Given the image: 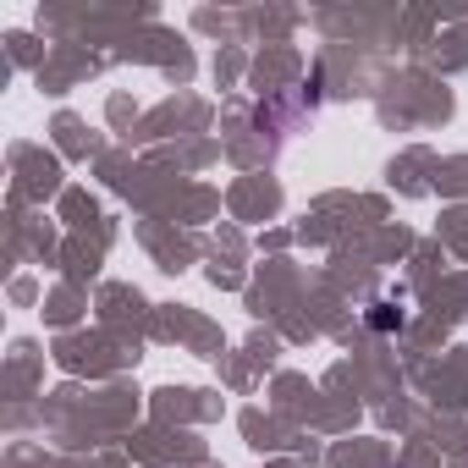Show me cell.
I'll return each instance as SVG.
<instances>
[{"instance_id": "6da1fadb", "label": "cell", "mask_w": 468, "mask_h": 468, "mask_svg": "<svg viewBox=\"0 0 468 468\" xmlns=\"http://www.w3.org/2000/svg\"><path fill=\"white\" fill-rule=\"evenodd\" d=\"M369 325H375V331H391V325H402V309H391V303H375V309H369Z\"/></svg>"}]
</instances>
